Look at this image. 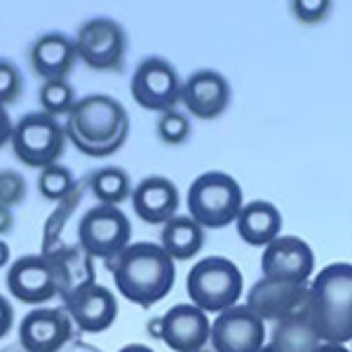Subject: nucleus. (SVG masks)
<instances>
[{"instance_id": "nucleus-1", "label": "nucleus", "mask_w": 352, "mask_h": 352, "mask_svg": "<svg viewBox=\"0 0 352 352\" xmlns=\"http://www.w3.org/2000/svg\"><path fill=\"white\" fill-rule=\"evenodd\" d=\"M116 289L129 303L151 308L172 292L176 280L174 258L153 242H134L109 261Z\"/></svg>"}, {"instance_id": "nucleus-2", "label": "nucleus", "mask_w": 352, "mask_h": 352, "mask_svg": "<svg viewBox=\"0 0 352 352\" xmlns=\"http://www.w3.org/2000/svg\"><path fill=\"white\" fill-rule=\"evenodd\" d=\"M64 129L66 139L82 155L109 157L127 141L129 118L118 99L106 94H89L76 101Z\"/></svg>"}, {"instance_id": "nucleus-3", "label": "nucleus", "mask_w": 352, "mask_h": 352, "mask_svg": "<svg viewBox=\"0 0 352 352\" xmlns=\"http://www.w3.org/2000/svg\"><path fill=\"white\" fill-rule=\"evenodd\" d=\"M305 310L324 343L352 340V265L331 263L317 272Z\"/></svg>"}, {"instance_id": "nucleus-4", "label": "nucleus", "mask_w": 352, "mask_h": 352, "mask_svg": "<svg viewBox=\"0 0 352 352\" xmlns=\"http://www.w3.org/2000/svg\"><path fill=\"white\" fill-rule=\"evenodd\" d=\"M242 209V188L230 174L204 172L188 188V217L204 230L226 228Z\"/></svg>"}, {"instance_id": "nucleus-5", "label": "nucleus", "mask_w": 352, "mask_h": 352, "mask_svg": "<svg viewBox=\"0 0 352 352\" xmlns=\"http://www.w3.org/2000/svg\"><path fill=\"white\" fill-rule=\"evenodd\" d=\"M190 303L204 312H223L242 296V272L230 258L207 256L195 263L186 280Z\"/></svg>"}, {"instance_id": "nucleus-6", "label": "nucleus", "mask_w": 352, "mask_h": 352, "mask_svg": "<svg viewBox=\"0 0 352 352\" xmlns=\"http://www.w3.org/2000/svg\"><path fill=\"white\" fill-rule=\"evenodd\" d=\"M66 146L64 124L45 111L28 113L16 120L12 132V151L26 167L45 169L61 157Z\"/></svg>"}, {"instance_id": "nucleus-7", "label": "nucleus", "mask_w": 352, "mask_h": 352, "mask_svg": "<svg viewBox=\"0 0 352 352\" xmlns=\"http://www.w3.org/2000/svg\"><path fill=\"white\" fill-rule=\"evenodd\" d=\"M80 247L89 256L101 261H113L132 240V223L120 207L113 204H96L87 209L78 226Z\"/></svg>"}, {"instance_id": "nucleus-8", "label": "nucleus", "mask_w": 352, "mask_h": 352, "mask_svg": "<svg viewBox=\"0 0 352 352\" xmlns=\"http://www.w3.org/2000/svg\"><path fill=\"white\" fill-rule=\"evenodd\" d=\"M78 59L85 61L94 71H113L120 68L127 52V36L124 28L113 19L96 16L78 28L76 36Z\"/></svg>"}, {"instance_id": "nucleus-9", "label": "nucleus", "mask_w": 352, "mask_h": 352, "mask_svg": "<svg viewBox=\"0 0 352 352\" xmlns=\"http://www.w3.org/2000/svg\"><path fill=\"white\" fill-rule=\"evenodd\" d=\"M181 87L184 82L176 68L160 56L144 59L132 76V96L146 111H172L181 101Z\"/></svg>"}, {"instance_id": "nucleus-10", "label": "nucleus", "mask_w": 352, "mask_h": 352, "mask_svg": "<svg viewBox=\"0 0 352 352\" xmlns=\"http://www.w3.org/2000/svg\"><path fill=\"white\" fill-rule=\"evenodd\" d=\"M8 289L10 294L26 305H45L50 303L61 289L59 268L54 261L38 254L16 258L8 268Z\"/></svg>"}, {"instance_id": "nucleus-11", "label": "nucleus", "mask_w": 352, "mask_h": 352, "mask_svg": "<svg viewBox=\"0 0 352 352\" xmlns=\"http://www.w3.org/2000/svg\"><path fill=\"white\" fill-rule=\"evenodd\" d=\"M209 343L214 352H258L265 345L263 320L247 305H232L212 322Z\"/></svg>"}, {"instance_id": "nucleus-12", "label": "nucleus", "mask_w": 352, "mask_h": 352, "mask_svg": "<svg viewBox=\"0 0 352 352\" xmlns=\"http://www.w3.org/2000/svg\"><path fill=\"white\" fill-rule=\"evenodd\" d=\"M308 285L287 280H272V277H261V280L249 289L247 308L261 317L263 322H280L285 317H292L296 312L305 310L308 305Z\"/></svg>"}, {"instance_id": "nucleus-13", "label": "nucleus", "mask_w": 352, "mask_h": 352, "mask_svg": "<svg viewBox=\"0 0 352 352\" xmlns=\"http://www.w3.org/2000/svg\"><path fill=\"white\" fill-rule=\"evenodd\" d=\"M64 310L71 315L73 324L80 331L101 333L116 322L118 300L111 289L96 285V282H82L68 292Z\"/></svg>"}, {"instance_id": "nucleus-14", "label": "nucleus", "mask_w": 352, "mask_h": 352, "mask_svg": "<svg viewBox=\"0 0 352 352\" xmlns=\"http://www.w3.org/2000/svg\"><path fill=\"white\" fill-rule=\"evenodd\" d=\"M261 270H263V277L305 285L315 270V254L310 244L300 237L280 235L265 247L261 256Z\"/></svg>"}, {"instance_id": "nucleus-15", "label": "nucleus", "mask_w": 352, "mask_h": 352, "mask_svg": "<svg viewBox=\"0 0 352 352\" xmlns=\"http://www.w3.org/2000/svg\"><path fill=\"white\" fill-rule=\"evenodd\" d=\"M73 320L64 308H33L19 324L26 352H59L73 336Z\"/></svg>"}, {"instance_id": "nucleus-16", "label": "nucleus", "mask_w": 352, "mask_h": 352, "mask_svg": "<svg viewBox=\"0 0 352 352\" xmlns=\"http://www.w3.org/2000/svg\"><path fill=\"white\" fill-rule=\"evenodd\" d=\"M212 336L207 312L192 303H179L160 320V338L174 352H202Z\"/></svg>"}, {"instance_id": "nucleus-17", "label": "nucleus", "mask_w": 352, "mask_h": 352, "mask_svg": "<svg viewBox=\"0 0 352 352\" xmlns=\"http://www.w3.org/2000/svg\"><path fill=\"white\" fill-rule=\"evenodd\" d=\"M181 101L190 116L200 120H214L230 104V85L219 71H195L181 87Z\"/></svg>"}, {"instance_id": "nucleus-18", "label": "nucleus", "mask_w": 352, "mask_h": 352, "mask_svg": "<svg viewBox=\"0 0 352 352\" xmlns=\"http://www.w3.org/2000/svg\"><path fill=\"white\" fill-rule=\"evenodd\" d=\"M132 207L141 221L151 226H164L176 217L179 190L164 176H148L132 190Z\"/></svg>"}, {"instance_id": "nucleus-19", "label": "nucleus", "mask_w": 352, "mask_h": 352, "mask_svg": "<svg viewBox=\"0 0 352 352\" xmlns=\"http://www.w3.org/2000/svg\"><path fill=\"white\" fill-rule=\"evenodd\" d=\"M76 59V41H71L64 33H45L31 47V66L45 80L66 78Z\"/></svg>"}, {"instance_id": "nucleus-20", "label": "nucleus", "mask_w": 352, "mask_h": 352, "mask_svg": "<svg viewBox=\"0 0 352 352\" xmlns=\"http://www.w3.org/2000/svg\"><path fill=\"white\" fill-rule=\"evenodd\" d=\"M237 235L252 247H268L272 240L282 235V214L272 202L254 200L242 204L235 219Z\"/></svg>"}, {"instance_id": "nucleus-21", "label": "nucleus", "mask_w": 352, "mask_h": 352, "mask_svg": "<svg viewBox=\"0 0 352 352\" xmlns=\"http://www.w3.org/2000/svg\"><path fill=\"white\" fill-rule=\"evenodd\" d=\"M160 247L174 261H188L204 247V228L190 217L176 214L162 226Z\"/></svg>"}, {"instance_id": "nucleus-22", "label": "nucleus", "mask_w": 352, "mask_h": 352, "mask_svg": "<svg viewBox=\"0 0 352 352\" xmlns=\"http://www.w3.org/2000/svg\"><path fill=\"white\" fill-rule=\"evenodd\" d=\"M320 340L322 338L312 327L308 310L280 320L272 331V345L280 352H315L320 348Z\"/></svg>"}, {"instance_id": "nucleus-23", "label": "nucleus", "mask_w": 352, "mask_h": 352, "mask_svg": "<svg viewBox=\"0 0 352 352\" xmlns=\"http://www.w3.org/2000/svg\"><path fill=\"white\" fill-rule=\"evenodd\" d=\"M89 190L99 200V204H122L132 197V184L129 174L120 167H101L89 176Z\"/></svg>"}, {"instance_id": "nucleus-24", "label": "nucleus", "mask_w": 352, "mask_h": 352, "mask_svg": "<svg viewBox=\"0 0 352 352\" xmlns=\"http://www.w3.org/2000/svg\"><path fill=\"white\" fill-rule=\"evenodd\" d=\"M41 106L47 116H68L76 106V92H73V85L66 78H54V80H45L41 92H38Z\"/></svg>"}, {"instance_id": "nucleus-25", "label": "nucleus", "mask_w": 352, "mask_h": 352, "mask_svg": "<svg viewBox=\"0 0 352 352\" xmlns=\"http://www.w3.org/2000/svg\"><path fill=\"white\" fill-rule=\"evenodd\" d=\"M76 186V179H73L71 169L64 167V164H50V167L41 169V176H38V190L45 200H64L68 192Z\"/></svg>"}, {"instance_id": "nucleus-26", "label": "nucleus", "mask_w": 352, "mask_h": 352, "mask_svg": "<svg viewBox=\"0 0 352 352\" xmlns=\"http://www.w3.org/2000/svg\"><path fill=\"white\" fill-rule=\"evenodd\" d=\"M157 134L164 144L169 146H179L184 144L186 139L190 136V120L179 111H164L157 120Z\"/></svg>"}, {"instance_id": "nucleus-27", "label": "nucleus", "mask_w": 352, "mask_h": 352, "mask_svg": "<svg viewBox=\"0 0 352 352\" xmlns=\"http://www.w3.org/2000/svg\"><path fill=\"white\" fill-rule=\"evenodd\" d=\"M26 179L12 169H0V204L16 207L26 197Z\"/></svg>"}, {"instance_id": "nucleus-28", "label": "nucleus", "mask_w": 352, "mask_h": 352, "mask_svg": "<svg viewBox=\"0 0 352 352\" xmlns=\"http://www.w3.org/2000/svg\"><path fill=\"white\" fill-rule=\"evenodd\" d=\"M24 80H21V73L12 61L0 59V106L14 104L21 94Z\"/></svg>"}, {"instance_id": "nucleus-29", "label": "nucleus", "mask_w": 352, "mask_h": 352, "mask_svg": "<svg viewBox=\"0 0 352 352\" xmlns=\"http://www.w3.org/2000/svg\"><path fill=\"white\" fill-rule=\"evenodd\" d=\"M294 16L303 24H317L329 14L331 0H292Z\"/></svg>"}, {"instance_id": "nucleus-30", "label": "nucleus", "mask_w": 352, "mask_h": 352, "mask_svg": "<svg viewBox=\"0 0 352 352\" xmlns=\"http://www.w3.org/2000/svg\"><path fill=\"white\" fill-rule=\"evenodd\" d=\"M14 327V308L8 300V296L0 294V338H5Z\"/></svg>"}, {"instance_id": "nucleus-31", "label": "nucleus", "mask_w": 352, "mask_h": 352, "mask_svg": "<svg viewBox=\"0 0 352 352\" xmlns=\"http://www.w3.org/2000/svg\"><path fill=\"white\" fill-rule=\"evenodd\" d=\"M12 132H14V124L10 120L5 106H0V148H3L8 141H12Z\"/></svg>"}, {"instance_id": "nucleus-32", "label": "nucleus", "mask_w": 352, "mask_h": 352, "mask_svg": "<svg viewBox=\"0 0 352 352\" xmlns=\"http://www.w3.org/2000/svg\"><path fill=\"white\" fill-rule=\"evenodd\" d=\"M14 228V214H12V207H5L0 204V237L8 235L10 230Z\"/></svg>"}, {"instance_id": "nucleus-33", "label": "nucleus", "mask_w": 352, "mask_h": 352, "mask_svg": "<svg viewBox=\"0 0 352 352\" xmlns=\"http://www.w3.org/2000/svg\"><path fill=\"white\" fill-rule=\"evenodd\" d=\"M315 352H352V350L345 348L343 343H322Z\"/></svg>"}, {"instance_id": "nucleus-34", "label": "nucleus", "mask_w": 352, "mask_h": 352, "mask_svg": "<svg viewBox=\"0 0 352 352\" xmlns=\"http://www.w3.org/2000/svg\"><path fill=\"white\" fill-rule=\"evenodd\" d=\"M8 261H10V247H8V242L0 237V268L8 265Z\"/></svg>"}, {"instance_id": "nucleus-35", "label": "nucleus", "mask_w": 352, "mask_h": 352, "mask_svg": "<svg viewBox=\"0 0 352 352\" xmlns=\"http://www.w3.org/2000/svg\"><path fill=\"white\" fill-rule=\"evenodd\" d=\"M118 352H155L153 348H148V345H141V343H132V345H124L122 350Z\"/></svg>"}, {"instance_id": "nucleus-36", "label": "nucleus", "mask_w": 352, "mask_h": 352, "mask_svg": "<svg viewBox=\"0 0 352 352\" xmlns=\"http://www.w3.org/2000/svg\"><path fill=\"white\" fill-rule=\"evenodd\" d=\"M258 352H280V350H277V348H275V345H272V343H270V345H263V348H261Z\"/></svg>"}]
</instances>
